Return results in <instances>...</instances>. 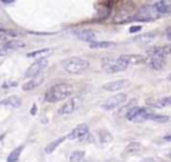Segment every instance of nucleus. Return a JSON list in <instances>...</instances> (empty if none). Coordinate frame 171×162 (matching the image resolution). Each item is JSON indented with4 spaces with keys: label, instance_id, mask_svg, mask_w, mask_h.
<instances>
[{
    "label": "nucleus",
    "instance_id": "nucleus-1",
    "mask_svg": "<svg viewBox=\"0 0 171 162\" xmlns=\"http://www.w3.org/2000/svg\"><path fill=\"white\" fill-rule=\"evenodd\" d=\"M74 93V87L70 83H58L49 87L46 93V100L51 103H56L60 100L70 98Z\"/></svg>",
    "mask_w": 171,
    "mask_h": 162
},
{
    "label": "nucleus",
    "instance_id": "nucleus-2",
    "mask_svg": "<svg viewBox=\"0 0 171 162\" xmlns=\"http://www.w3.org/2000/svg\"><path fill=\"white\" fill-rule=\"evenodd\" d=\"M62 66L68 74H74V75L82 74L90 68V63L87 60L83 59V58H78V57L68 58L66 60H63Z\"/></svg>",
    "mask_w": 171,
    "mask_h": 162
},
{
    "label": "nucleus",
    "instance_id": "nucleus-3",
    "mask_svg": "<svg viewBox=\"0 0 171 162\" xmlns=\"http://www.w3.org/2000/svg\"><path fill=\"white\" fill-rule=\"evenodd\" d=\"M102 70L104 73L107 74H117V73H120V71H124L126 68H127V66H126L120 58H103L102 59Z\"/></svg>",
    "mask_w": 171,
    "mask_h": 162
},
{
    "label": "nucleus",
    "instance_id": "nucleus-4",
    "mask_svg": "<svg viewBox=\"0 0 171 162\" xmlns=\"http://www.w3.org/2000/svg\"><path fill=\"white\" fill-rule=\"evenodd\" d=\"M153 115H154V111H151L150 109L134 107L127 115H126V118H127L128 121H131V122L140 123V122H146V121H150Z\"/></svg>",
    "mask_w": 171,
    "mask_h": 162
},
{
    "label": "nucleus",
    "instance_id": "nucleus-5",
    "mask_svg": "<svg viewBox=\"0 0 171 162\" xmlns=\"http://www.w3.org/2000/svg\"><path fill=\"white\" fill-rule=\"evenodd\" d=\"M157 18H159V14L151 4V6H143L138 11V14L132 16V20H137V22H150V20H154Z\"/></svg>",
    "mask_w": 171,
    "mask_h": 162
},
{
    "label": "nucleus",
    "instance_id": "nucleus-6",
    "mask_svg": "<svg viewBox=\"0 0 171 162\" xmlns=\"http://www.w3.org/2000/svg\"><path fill=\"white\" fill-rule=\"evenodd\" d=\"M126 100H127V94L118 93V94H115L114 97H110L108 99H106L104 102L102 103V109H104V110H114V109L119 107V106L124 105Z\"/></svg>",
    "mask_w": 171,
    "mask_h": 162
},
{
    "label": "nucleus",
    "instance_id": "nucleus-7",
    "mask_svg": "<svg viewBox=\"0 0 171 162\" xmlns=\"http://www.w3.org/2000/svg\"><path fill=\"white\" fill-rule=\"evenodd\" d=\"M47 64H48V59H39L29 66L24 75H26V78H29V79L38 77V75H40V73L47 67Z\"/></svg>",
    "mask_w": 171,
    "mask_h": 162
},
{
    "label": "nucleus",
    "instance_id": "nucleus-8",
    "mask_svg": "<svg viewBox=\"0 0 171 162\" xmlns=\"http://www.w3.org/2000/svg\"><path fill=\"white\" fill-rule=\"evenodd\" d=\"M120 60L127 66H138V64H143L147 63V58L143 55H138V54H127V55H120Z\"/></svg>",
    "mask_w": 171,
    "mask_h": 162
},
{
    "label": "nucleus",
    "instance_id": "nucleus-9",
    "mask_svg": "<svg viewBox=\"0 0 171 162\" xmlns=\"http://www.w3.org/2000/svg\"><path fill=\"white\" fill-rule=\"evenodd\" d=\"M79 103H80V99L79 98H70L68 100H66V102L60 106L59 110H58V113L60 115L72 114L74 111L79 107Z\"/></svg>",
    "mask_w": 171,
    "mask_h": 162
},
{
    "label": "nucleus",
    "instance_id": "nucleus-10",
    "mask_svg": "<svg viewBox=\"0 0 171 162\" xmlns=\"http://www.w3.org/2000/svg\"><path fill=\"white\" fill-rule=\"evenodd\" d=\"M130 83L128 80H124V79H117V80H112V82H108L103 84V90L106 91H119V90H123L124 87H127Z\"/></svg>",
    "mask_w": 171,
    "mask_h": 162
},
{
    "label": "nucleus",
    "instance_id": "nucleus-11",
    "mask_svg": "<svg viewBox=\"0 0 171 162\" xmlns=\"http://www.w3.org/2000/svg\"><path fill=\"white\" fill-rule=\"evenodd\" d=\"M87 134H88V125L80 123L67 135V138L68 139H78V138H83V137H86Z\"/></svg>",
    "mask_w": 171,
    "mask_h": 162
},
{
    "label": "nucleus",
    "instance_id": "nucleus-12",
    "mask_svg": "<svg viewBox=\"0 0 171 162\" xmlns=\"http://www.w3.org/2000/svg\"><path fill=\"white\" fill-rule=\"evenodd\" d=\"M44 77L43 75H38V77H35V78H31V79H28V82H26L23 86H22V89L23 91H32L35 89H38L39 86H42L44 83Z\"/></svg>",
    "mask_w": 171,
    "mask_h": 162
},
{
    "label": "nucleus",
    "instance_id": "nucleus-13",
    "mask_svg": "<svg viewBox=\"0 0 171 162\" xmlns=\"http://www.w3.org/2000/svg\"><path fill=\"white\" fill-rule=\"evenodd\" d=\"M147 63L153 70L160 71V70H163L164 66H166V58H163V57H150V58H147Z\"/></svg>",
    "mask_w": 171,
    "mask_h": 162
},
{
    "label": "nucleus",
    "instance_id": "nucleus-14",
    "mask_svg": "<svg viewBox=\"0 0 171 162\" xmlns=\"http://www.w3.org/2000/svg\"><path fill=\"white\" fill-rule=\"evenodd\" d=\"M75 35H76V38L83 40V42H88L91 43L95 40V38H96V32L92 31V30H80V31H76L75 32Z\"/></svg>",
    "mask_w": 171,
    "mask_h": 162
},
{
    "label": "nucleus",
    "instance_id": "nucleus-15",
    "mask_svg": "<svg viewBox=\"0 0 171 162\" xmlns=\"http://www.w3.org/2000/svg\"><path fill=\"white\" fill-rule=\"evenodd\" d=\"M2 47L4 50H7L8 52H11V51H15V50H20V48L26 47V43L20 39H11V40H7Z\"/></svg>",
    "mask_w": 171,
    "mask_h": 162
},
{
    "label": "nucleus",
    "instance_id": "nucleus-16",
    "mask_svg": "<svg viewBox=\"0 0 171 162\" xmlns=\"http://www.w3.org/2000/svg\"><path fill=\"white\" fill-rule=\"evenodd\" d=\"M52 54V50L51 48H42V50H35L32 52H28L27 54V58H35L36 60L39 59H47L48 55Z\"/></svg>",
    "mask_w": 171,
    "mask_h": 162
},
{
    "label": "nucleus",
    "instance_id": "nucleus-17",
    "mask_svg": "<svg viewBox=\"0 0 171 162\" xmlns=\"http://www.w3.org/2000/svg\"><path fill=\"white\" fill-rule=\"evenodd\" d=\"M153 7L157 9L158 14H168L171 12V2H166V0H158L153 4Z\"/></svg>",
    "mask_w": 171,
    "mask_h": 162
},
{
    "label": "nucleus",
    "instance_id": "nucleus-18",
    "mask_svg": "<svg viewBox=\"0 0 171 162\" xmlns=\"http://www.w3.org/2000/svg\"><path fill=\"white\" fill-rule=\"evenodd\" d=\"M0 105L9 106V107H13V109H18V107H20V106H22V100H20V98L12 95V97H8V98H6L4 100H2V102H0Z\"/></svg>",
    "mask_w": 171,
    "mask_h": 162
},
{
    "label": "nucleus",
    "instance_id": "nucleus-19",
    "mask_svg": "<svg viewBox=\"0 0 171 162\" xmlns=\"http://www.w3.org/2000/svg\"><path fill=\"white\" fill-rule=\"evenodd\" d=\"M23 149H24L23 145H20L19 148L13 149L11 153L8 154V157H7V162H18L19 158H20V154H22V151H23Z\"/></svg>",
    "mask_w": 171,
    "mask_h": 162
},
{
    "label": "nucleus",
    "instance_id": "nucleus-20",
    "mask_svg": "<svg viewBox=\"0 0 171 162\" xmlns=\"http://www.w3.org/2000/svg\"><path fill=\"white\" fill-rule=\"evenodd\" d=\"M66 139H67V137H62V138H59V139H55L54 142H51V143H49L48 146H46V149H44V151H46L47 154H51V153H54V151L56 150L58 146L62 145V143H63Z\"/></svg>",
    "mask_w": 171,
    "mask_h": 162
},
{
    "label": "nucleus",
    "instance_id": "nucleus-21",
    "mask_svg": "<svg viewBox=\"0 0 171 162\" xmlns=\"http://www.w3.org/2000/svg\"><path fill=\"white\" fill-rule=\"evenodd\" d=\"M114 46H115L114 42H100V40H94V42L90 43V48L99 50V48H110V47H114Z\"/></svg>",
    "mask_w": 171,
    "mask_h": 162
},
{
    "label": "nucleus",
    "instance_id": "nucleus-22",
    "mask_svg": "<svg viewBox=\"0 0 171 162\" xmlns=\"http://www.w3.org/2000/svg\"><path fill=\"white\" fill-rule=\"evenodd\" d=\"M140 149H142V145H140L139 142H131V143H128L127 146H126L124 153L135 154V153H138V151H140Z\"/></svg>",
    "mask_w": 171,
    "mask_h": 162
},
{
    "label": "nucleus",
    "instance_id": "nucleus-23",
    "mask_svg": "<svg viewBox=\"0 0 171 162\" xmlns=\"http://www.w3.org/2000/svg\"><path fill=\"white\" fill-rule=\"evenodd\" d=\"M132 20V16H130L127 14H118L117 16L114 18V23L117 24H123V23H128Z\"/></svg>",
    "mask_w": 171,
    "mask_h": 162
},
{
    "label": "nucleus",
    "instance_id": "nucleus-24",
    "mask_svg": "<svg viewBox=\"0 0 171 162\" xmlns=\"http://www.w3.org/2000/svg\"><path fill=\"white\" fill-rule=\"evenodd\" d=\"M135 105H137V99H132L131 102H128V103L126 105L122 110H120L122 113H119V115H120V117H123V115H127V114L130 113V111H131V110L134 109V106H135Z\"/></svg>",
    "mask_w": 171,
    "mask_h": 162
},
{
    "label": "nucleus",
    "instance_id": "nucleus-25",
    "mask_svg": "<svg viewBox=\"0 0 171 162\" xmlns=\"http://www.w3.org/2000/svg\"><path fill=\"white\" fill-rule=\"evenodd\" d=\"M84 157V151H80V150H75L74 153L70 155V161L71 162H82Z\"/></svg>",
    "mask_w": 171,
    "mask_h": 162
},
{
    "label": "nucleus",
    "instance_id": "nucleus-26",
    "mask_svg": "<svg viewBox=\"0 0 171 162\" xmlns=\"http://www.w3.org/2000/svg\"><path fill=\"white\" fill-rule=\"evenodd\" d=\"M0 35H4V36H19V32L15 31V30H9L0 26Z\"/></svg>",
    "mask_w": 171,
    "mask_h": 162
},
{
    "label": "nucleus",
    "instance_id": "nucleus-27",
    "mask_svg": "<svg viewBox=\"0 0 171 162\" xmlns=\"http://www.w3.org/2000/svg\"><path fill=\"white\" fill-rule=\"evenodd\" d=\"M150 121H154V122H159V123H163V122H167L168 121V117H166V115H159V114H154L151 119Z\"/></svg>",
    "mask_w": 171,
    "mask_h": 162
},
{
    "label": "nucleus",
    "instance_id": "nucleus-28",
    "mask_svg": "<svg viewBox=\"0 0 171 162\" xmlns=\"http://www.w3.org/2000/svg\"><path fill=\"white\" fill-rule=\"evenodd\" d=\"M158 102L160 105V107H164V106H171V97H164L162 99H159Z\"/></svg>",
    "mask_w": 171,
    "mask_h": 162
},
{
    "label": "nucleus",
    "instance_id": "nucleus-29",
    "mask_svg": "<svg viewBox=\"0 0 171 162\" xmlns=\"http://www.w3.org/2000/svg\"><path fill=\"white\" fill-rule=\"evenodd\" d=\"M154 34H147V35H142V36L139 38V40L140 42H147V40H151V39H154V36H153Z\"/></svg>",
    "mask_w": 171,
    "mask_h": 162
},
{
    "label": "nucleus",
    "instance_id": "nucleus-30",
    "mask_svg": "<svg viewBox=\"0 0 171 162\" xmlns=\"http://www.w3.org/2000/svg\"><path fill=\"white\" fill-rule=\"evenodd\" d=\"M140 30H142V27L140 26H132V27H130V32L131 34H134V32H138V31H140Z\"/></svg>",
    "mask_w": 171,
    "mask_h": 162
},
{
    "label": "nucleus",
    "instance_id": "nucleus-31",
    "mask_svg": "<svg viewBox=\"0 0 171 162\" xmlns=\"http://www.w3.org/2000/svg\"><path fill=\"white\" fill-rule=\"evenodd\" d=\"M7 36H4V35H0V46H3L4 43H6L7 42Z\"/></svg>",
    "mask_w": 171,
    "mask_h": 162
},
{
    "label": "nucleus",
    "instance_id": "nucleus-32",
    "mask_svg": "<svg viewBox=\"0 0 171 162\" xmlns=\"http://www.w3.org/2000/svg\"><path fill=\"white\" fill-rule=\"evenodd\" d=\"M7 54H8L7 50H4L3 47H0V57H4V55H7Z\"/></svg>",
    "mask_w": 171,
    "mask_h": 162
},
{
    "label": "nucleus",
    "instance_id": "nucleus-33",
    "mask_svg": "<svg viewBox=\"0 0 171 162\" xmlns=\"http://www.w3.org/2000/svg\"><path fill=\"white\" fill-rule=\"evenodd\" d=\"M166 38H167L168 40H171V28H168L167 31H166Z\"/></svg>",
    "mask_w": 171,
    "mask_h": 162
},
{
    "label": "nucleus",
    "instance_id": "nucleus-34",
    "mask_svg": "<svg viewBox=\"0 0 171 162\" xmlns=\"http://www.w3.org/2000/svg\"><path fill=\"white\" fill-rule=\"evenodd\" d=\"M2 3H3V4H6V6H7V4H13V3H15V0H3Z\"/></svg>",
    "mask_w": 171,
    "mask_h": 162
},
{
    "label": "nucleus",
    "instance_id": "nucleus-35",
    "mask_svg": "<svg viewBox=\"0 0 171 162\" xmlns=\"http://www.w3.org/2000/svg\"><path fill=\"white\" fill-rule=\"evenodd\" d=\"M164 141H167V142H168V141H171V133L170 134H167V135H164V138H163Z\"/></svg>",
    "mask_w": 171,
    "mask_h": 162
},
{
    "label": "nucleus",
    "instance_id": "nucleus-36",
    "mask_svg": "<svg viewBox=\"0 0 171 162\" xmlns=\"http://www.w3.org/2000/svg\"><path fill=\"white\" fill-rule=\"evenodd\" d=\"M35 113H36V106H32V111H31V114H35Z\"/></svg>",
    "mask_w": 171,
    "mask_h": 162
},
{
    "label": "nucleus",
    "instance_id": "nucleus-37",
    "mask_svg": "<svg viewBox=\"0 0 171 162\" xmlns=\"http://www.w3.org/2000/svg\"><path fill=\"white\" fill-rule=\"evenodd\" d=\"M142 162H153V159H144V161H142Z\"/></svg>",
    "mask_w": 171,
    "mask_h": 162
},
{
    "label": "nucleus",
    "instance_id": "nucleus-38",
    "mask_svg": "<svg viewBox=\"0 0 171 162\" xmlns=\"http://www.w3.org/2000/svg\"><path fill=\"white\" fill-rule=\"evenodd\" d=\"M167 79L170 80V82H171V74H170V75H168V77H167Z\"/></svg>",
    "mask_w": 171,
    "mask_h": 162
},
{
    "label": "nucleus",
    "instance_id": "nucleus-39",
    "mask_svg": "<svg viewBox=\"0 0 171 162\" xmlns=\"http://www.w3.org/2000/svg\"><path fill=\"white\" fill-rule=\"evenodd\" d=\"M3 137H4L3 134H2V135H0V141H2V139H3Z\"/></svg>",
    "mask_w": 171,
    "mask_h": 162
}]
</instances>
